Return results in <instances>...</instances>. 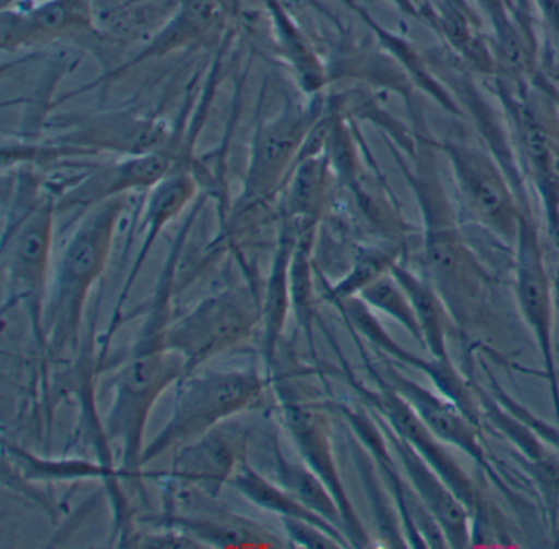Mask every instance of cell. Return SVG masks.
Wrapping results in <instances>:
<instances>
[{
  "label": "cell",
  "instance_id": "obj_28",
  "mask_svg": "<svg viewBox=\"0 0 559 549\" xmlns=\"http://www.w3.org/2000/svg\"><path fill=\"white\" fill-rule=\"evenodd\" d=\"M356 297H359L366 306L371 307V310H378V312L384 313L389 319L397 322L399 325L404 326L408 335L424 346V338H421V330L414 307H412L407 293L399 283L397 277L392 274V271L366 286Z\"/></svg>",
  "mask_w": 559,
  "mask_h": 549
},
{
  "label": "cell",
  "instance_id": "obj_7",
  "mask_svg": "<svg viewBox=\"0 0 559 549\" xmlns=\"http://www.w3.org/2000/svg\"><path fill=\"white\" fill-rule=\"evenodd\" d=\"M261 323V302L248 286L212 294L169 326L163 345L186 361V375L243 343Z\"/></svg>",
  "mask_w": 559,
  "mask_h": 549
},
{
  "label": "cell",
  "instance_id": "obj_1",
  "mask_svg": "<svg viewBox=\"0 0 559 549\" xmlns=\"http://www.w3.org/2000/svg\"><path fill=\"white\" fill-rule=\"evenodd\" d=\"M126 207L123 195L83 212L61 251L45 309V336L55 351L76 346L87 297L109 263Z\"/></svg>",
  "mask_w": 559,
  "mask_h": 549
},
{
  "label": "cell",
  "instance_id": "obj_32",
  "mask_svg": "<svg viewBox=\"0 0 559 549\" xmlns=\"http://www.w3.org/2000/svg\"><path fill=\"white\" fill-rule=\"evenodd\" d=\"M139 546L140 548H207L204 542L199 541L194 536L182 532V529L173 528V526H169L166 532L150 533V535L142 536Z\"/></svg>",
  "mask_w": 559,
  "mask_h": 549
},
{
  "label": "cell",
  "instance_id": "obj_23",
  "mask_svg": "<svg viewBox=\"0 0 559 549\" xmlns=\"http://www.w3.org/2000/svg\"><path fill=\"white\" fill-rule=\"evenodd\" d=\"M296 231L289 222L281 224L280 240L276 253L271 261L264 297L261 300V323H263L264 353L267 361L274 358L277 342L283 335L287 313L293 309L290 300V264L296 248Z\"/></svg>",
  "mask_w": 559,
  "mask_h": 549
},
{
  "label": "cell",
  "instance_id": "obj_6",
  "mask_svg": "<svg viewBox=\"0 0 559 549\" xmlns=\"http://www.w3.org/2000/svg\"><path fill=\"white\" fill-rule=\"evenodd\" d=\"M57 198L41 195L14 224L8 225L2 243V271L8 299L24 303L35 332L45 336V309L50 294Z\"/></svg>",
  "mask_w": 559,
  "mask_h": 549
},
{
  "label": "cell",
  "instance_id": "obj_25",
  "mask_svg": "<svg viewBox=\"0 0 559 549\" xmlns=\"http://www.w3.org/2000/svg\"><path fill=\"white\" fill-rule=\"evenodd\" d=\"M523 142L536 191L548 217L549 230L559 243V158L552 150L548 129L539 122L535 110L522 114Z\"/></svg>",
  "mask_w": 559,
  "mask_h": 549
},
{
  "label": "cell",
  "instance_id": "obj_22",
  "mask_svg": "<svg viewBox=\"0 0 559 549\" xmlns=\"http://www.w3.org/2000/svg\"><path fill=\"white\" fill-rule=\"evenodd\" d=\"M270 17L271 34L277 57L286 63L307 99L322 96L329 84V68L313 48L312 41L294 21L281 0H263Z\"/></svg>",
  "mask_w": 559,
  "mask_h": 549
},
{
  "label": "cell",
  "instance_id": "obj_5",
  "mask_svg": "<svg viewBox=\"0 0 559 549\" xmlns=\"http://www.w3.org/2000/svg\"><path fill=\"white\" fill-rule=\"evenodd\" d=\"M323 114L322 94L310 97L306 104L287 103L276 117L261 123L251 143L243 191L234 208L235 218L267 204L284 188Z\"/></svg>",
  "mask_w": 559,
  "mask_h": 549
},
{
  "label": "cell",
  "instance_id": "obj_13",
  "mask_svg": "<svg viewBox=\"0 0 559 549\" xmlns=\"http://www.w3.org/2000/svg\"><path fill=\"white\" fill-rule=\"evenodd\" d=\"M283 411L290 437L304 463L323 480L338 502L345 518V533L349 545L356 548H368L371 546L368 533L359 516L356 515V510L353 509V503L349 502L348 493L340 477L335 454H333L329 418L316 405L302 404V402H286Z\"/></svg>",
  "mask_w": 559,
  "mask_h": 549
},
{
  "label": "cell",
  "instance_id": "obj_3",
  "mask_svg": "<svg viewBox=\"0 0 559 549\" xmlns=\"http://www.w3.org/2000/svg\"><path fill=\"white\" fill-rule=\"evenodd\" d=\"M186 375V361L166 348L163 339L146 343L120 368L114 379V401L106 420L110 441L120 444V473L126 477L142 474L143 434L153 407L163 392Z\"/></svg>",
  "mask_w": 559,
  "mask_h": 549
},
{
  "label": "cell",
  "instance_id": "obj_12",
  "mask_svg": "<svg viewBox=\"0 0 559 549\" xmlns=\"http://www.w3.org/2000/svg\"><path fill=\"white\" fill-rule=\"evenodd\" d=\"M96 35L93 0H44L34 8L8 9L0 14V48L4 53Z\"/></svg>",
  "mask_w": 559,
  "mask_h": 549
},
{
  "label": "cell",
  "instance_id": "obj_19",
  "mask_svg": "<svg viewBox=\"0 0 559 549\" xmlns=\"http://www.w3.org/2000/svg\"><path fill=\"white\" fill-rule=\"evenodd\" d=\"M148 192L145 212H143L142 243H140L139 254L133 261L122 294L117 300L116 315H114L112 325H110V333L114 332V326L117 325V319H119V313L122 312L123 306H126L130 289H132L136 276L142 271L143 264L148 260L156 240L168 227L169 222L178 218L185 212V208L194 201L195 194H198V182H195L192 172L175 168Z\"/></svg>",
  "mask_w": 559,
  "mask_h": 549
},
{
  "label": "cell",
  "instance_id": "obj_11",
  "mask_svg": "<svg viewBox=\"0 0 559 549\" xmlns=\"http://www.w3.org/2000/svg\"><path fill=\"white\" fill-rule=\"evenodd\" d=\"M379 382L378 391L359 387L362 397L369 402L378 420L385 427L391 428L397 437L407 441L438 474L441 479L451 487L454 493L460 497L461 502L469 509L471 516L479 515L484 510V500L480 499L479 489L473 482L466 470L460 466L450 446L438 440L427 425L417 417L411 405L384 381L376 375Z\"/></svg>",
  "mask_w": 559,
  "mask_h": 549
},
{
  "label": "cell",
  "instance_id": "obj_21",
  "mask_svg": "<svg viewBox=\"0 0 559 549\" xmlns=\"http://www.w3.org/2000/svg\"><path fill=\"white\" fill-rule=\"evenodd\" d=\"M329 153L306 156L297 163L284 188L283 220L289 222L297 241L312 243L317 225L325 207L330 186Z\"/></svg>",
  "mask_w": 559,
  "mask_h": 549
},
{
  "label": "cell",
  "instance_id": "obj_29",
  "mask_svg": "<svg viewBox=\"0 0 559 549\" xmlns=\"http://www.w3.org/2000/svg\"><path fill=\"white\" fill-rule=\"evenodd\" d=\"M12 457L24 470L25 479L32 480H63V479H90V477H103L109 470L96 464L83 460L51 461L38 460L25 451L12 447Z\"/></svg>",
  "mask_w": 559,
  "mask_h": 549
},
{
  "label": "cell",
  "instance_id": "obj_17",
  "mask_svg": "<svg viewBox=\"0 0 559 549\" xmlns=\"http://www.w3.org/2000/svg\"><path fill=\"white\" fill-rule=\"evenodd\" d=\"M382 433L388 440L392 454L397 460L405 479L411 484L418 499L427 506L435 522L440 526L450 548H467L473 545L471 512L440 474L391 428L382 423Z\"/></svg>",
  "mask_w": 559,
  "mask_h": 549
},
{
  "label": "cell",
  "instance_id": "obj_8",
  "mask_svg": "<svg viewBox=\"0 0 559 549\" xmlns=\"http://www.w3.org/2000/svg\"><path fill=\"white\" fill-rule=\"evenodd\" d=\"M441 150L450 162L454 182L469 214L493 237L515 244L526 211L520 208L506 172L474 146L447 142Z\"/></svg>",
  "mask_w": 559,
  "mask_h": 549
},
{
  "label": "cell",
  "instance_id": "obj_20",
  "mask_svg": "<svg viewBox=\"0 0 559 549\" xmlns=\"http://www.w3.org/2000/svg\"><path fill=\"white\" fill-rule=\"evenodd\" d=\"M240 461L237 441L215 428L204 437L185 444L176 454L169 469V479L217 497L224 484L230 482Z\"/></svg>",
  "mask_w": 559,
  "mask_h": 549
},
{
  "label": "cell",
  "instance_id": "obj_26",
  "mask_svg": "<svg viewBox=\"0 0 559 549\" xmlns=\"http://www.w3.org/2000/svg\"><path fill=\"white\" fill-rule=\"evenodd\" d=\"M228 484H231L238 492L243 493L251 503L260 506V509L276 513V515H280L283 520L293 518L313 523V525L332 533L340 541L345 542L346 548L352 546L348 539H346V536L343 535L336 526L326 522L322 516L317 515L312 510L307 509L289 490L284 489L283 486H276V484L271 482V480L261 476L257 469H253V467L245 463V461H240V464H238Z\"/></svg>",
  "mask_w": 559,
  "mask_h": 549
},
{
  "label": "cell",
  "instance_id": "obj_33",
  "mask_svg": "<svg viewBox=\"0 0 559 549\" xmlns=\"http://www.w3.org/2000/svg\"><path fill=\"white\" fill-rule=\"evenodd\" d=\"M44 0H2V11L8 9H28L40 4Z\"/></svg>",
  "mask_w": 559,
  "mask_h": 549
},
{
  "label": "cell",
  "instance_id": "obj_27",
  "mask_svg": "<svg viewBox=\"0 0 559 549\" xmlns=\"http://www.w3.org/2000/svg\"><path fill=\"white\" fill-rule=\"evenodd\" d=\"M276 463L281 486L346 536L342 509L323 480L306 463L287 461L284 454L277 453Z\"/></svg>",
  "mask_w": 559,
  "mask_h": 549
},
{
  "label": "cell",
  "instance_id": "obj_18",
  "mask_svg": "<svg viewBox=\"0 0 559 549\" xmlns=\"http://www.w3.org/2000/svg\"><path fill=\"white\" fill-rule=\"evenodd\" d=\"M343 306H345L346 313L355 323L356 329L366 338L371 339V343H374L382 353L397 359L402 365L411 366V368L424 372L440 394L450 398L471 420L479 425V398L471 391L466 379L454 368L453 361H438L431 356L430 359H421L399 346V343H395L384 332L381 323L372 315L371 307L366 306L359 297H349V299L343 300Z\"/></svg>",
  "mask_w": 559,
  "mask_h": 549
},
{
  "label": "cell",
  "instance_id": "obj_34",
  "mask_svg": "<svg viewBox=\"0 0 559 549\" xmlns=\"http://www.w3.org/2000/svg\"><path fill=\"white\" fill-rule=\"evenodd\" d=\"M152 0H127V4L123 8H135V5L148 4Z\"/></svg>",
  "mask_w": 559,
  "mask_h": 549
},
{
  "label": "cell",
  "instance_id": "obj_30",
  "mask_svg": "<svg viewBox=\"0 0 559 549\" xmlns=\"http://www.w3.org/2000/svg\"><path fill=\"white\" fill-rule=\"evenodd\" d=\"M395 263H399V251H362L361 256L356 261L355 270L333 289V296L338 300L358 296L366 286L374 283L384 274L391 273Z\"/></svg>",
  "mask_w": 559,
  "mask_h": 549
},
{
  "label": "cell",
  "instance_id": "obj_16",
  "mask_svg": "<svg viewBox=\"0 0 559 549\" xmlns=\"http://www.w3.org/2000/svg\"><path fill=\"white\" fill-rule=\"evenodd\" d=\"M222 9L217 0H181L176 5L165 24L159 25L158 31L150 37L148 44L133 55L130 60L123 61L120 67L104 73L96 83L87 84L81 89L74 91L64 100L80 96L86 91L97 86H106L119 77L126 76L130 71L135 70L140 64L148 63L152 60L189 50L205 44L215 31L221 27Z\"/></svg>",
  "mask_w": 559,
  "mask_h": 549
},
{
  "label": "cell",
  "instance_id": "obj_2",
  "mask_svg": "<svg viewBox=\"0 0 559 549\" xmlns=\"http://www.w3.org/2000/svg\"><path fill=\"white\" fill-rule=\"evenodd\" d=\"M411 184L425 224V276L443 297L454 323L464 329L483 312L489 277L464 244L437 176L418 172Z\"/></svg>",
  "mask_w": 559,
  "mask_h": 549
},
{
  "label": "cell",
  "instance_id": "obj_24",
  "mask_svg": "<svg viewBox=\"0 0 559 549\" xmlns=\"http://www.w3.org/2000/svg\"><path fill=\"white\" fill-rule=\"evenodd\" d=\"M392 274L397 277L411 299L418 325H420L424 346L430 353L431 358L438 359V361H451L450 351H448V336L456 323H454L443 297L435 289L427 276L414 273L402 263L394 264Z\"/></svg>",
  "mask_w": 559,
  "mask_h": 549
},
{
  "label": "cell",
  "instance_id": "obj_4",
  "mask_svg": "<svg viewBox=\"0 0 559 549\" xmlns=\"http://www.w3.org/2000/svg\"><path fill=\"white\" fill-rule=\"evenodd\" d=\"M175 410L162 433L143 451L142 466L178 444H188L222 421L253 407L264 391V379L253 368L224 369L185 375Z\"/></svg>",
  "mask_w": 559,
  "mask_h": 549
},
{
  "label": "cell",
  "instance_id": "obj_14",
  "mask_svg": "<svg viewBox=\"0 0 559 549\" xmlns=\"http://www.w3.org/2000/svg\"><path fill=\"white\" fill-rule=\"evenodd\" d=\"M176 158L169 150L146 155L120 156L117 162L93 169L57 198V212L90 211L110 199L129 192L150 191L175 169Z\"/></svg>",
  "mask_w": 559,
  "mask_h": 549
},
{
  "label": "cell",
  "instance_id": "obj_9",
  "mask_svg": "<svg viewBox=\"0 0 559 549\" xmlns=\"http://www.w3.org/2000/svg\"><path fill=\"white\" fill-rule=\"evenodd\" d=\"M515 258V297L520 315L528 326L542 355L546 381L551 394L552 407L559 423V381L555 358V313H552V293L546 271L545 256L539 243L538 228L523 214L516 237Z\"/></svg>",
  "mask_w": 559,
  "mask_h": 549
},
{
  "label": "cell",
  "instance_id": "obj_31",
  "mask_svg": "<svg viewBox=\"0 0 559 549\" xmlns=\"http://www.w3.org/2000/svg\"><path fill=\"white\" fill-rule=\"evenodd\" d=\"M283 523L289 538L299 542V545L306 546V548H346L345 542L340 541L332 533L313 525V523L293 518L283 520Z\"/></svg>",
  "mask_w": 559,
  "mask_h": 549
},
{
  "label": "cell",
  "instance_id": "obj_10",
  "mask_svg": "<svg viewBox=\"0 0 559 549\" xmlns=\"http://www.w3.org/2000/svg\"><path fill=\"white\" fill-rule=\"evenodd\" d=\"M171 136L165 120L122 110L81 117L68 123V130L50 142L60 146L70 159L99 153L133 156L166 152Z\"/></svg>",
  "mask_w": 559,
  "mask_h": 549
},
{
  "label": "cell",
  "instance_id": "obj_15",
  "mask_svg": "<svg viewBox=\"0 0 559 549\" xmlns=\"http://www.w3.org/2000/svg\"><path fill=\"white\" fill-rule=\"evenodd\" d=\"M376 375L389 387L394 389L411 405L412 410L427 425L428 430L438 440L469 456L477 466H480V469L486 470L487 476L492 477L499 486H502L487 461L486 450H484L479 437V425L471 420L456 404H453L440 392L430 391L418 382L411 381L395 369L389 368L385 375L378 374V372Z\"/></svg>",
  "mask_w": 559,
  "mask_h": 549
}]
</instances>
